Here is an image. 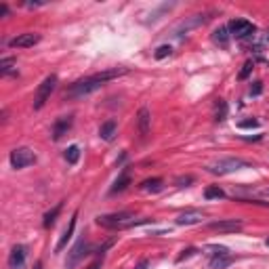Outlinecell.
<instances>
[{
    "instance_id": "20",
    "label": "cell",
    "mask_w": 269,
    "mask_h": 269,
    "mask_svg": "<svg viewBox=\"0 0 269 269\" xmlns=\"http://www.w3.org/2000/svg\"><path fill=\"white\" fill-rule=\"evenodd\" d=\"M61 206H63V204L59 202V204H57V206H55L53 210L46 212V215H44V221H42V225H44V227H51V225L55 223V221H57V215L61 212Z\"/></svg>"
},
{
    "instance_id": "29",
    "label": "cell",
    "mask_w": 269,
    "mask_h": 269,
    "mask_svg": "<svg viewBox=\"0 0 269 269\" xmlns=\"http://www.w3.org/2000/svg\"><path fill=\"white\" fill-rule=\"evenodd\" d=\"M238 126L240 129H255V126H259V120L257 118H248V120H242Z\"/></svg>"
},
{
    "instance_id": "25",
    "label": "cell",
    "mask_w": 269,
    "mask_h": 269,
    "mask_svg": "<svg viewBox=\"0 0 269 269\" xmlns=\"http://www.w3.org/2000/svg\"><path fill=\"white\" fill-rule=\"evenodd\" d=\"M225 194H223V189H221L219 185H210V187H206V192H204V198H206V200H219V198H223Z\"/></svg>"
},
{
    "instance_id": "10",
    "label": "cell",
    "mask_w": 269,
    "mask_h": 269,
    "mask_svg": "<svg viewBox=\"0 0 269 269\" xmlns=\"http://www.w3.org/2000/svg\"><path fill=\"white\" fill-rule=\"evenodd\" d=\"M86 250H89V244H86L84 240H78V242H76V246H74L72 250H69V257H67L66 267H67V269H74L78 261H80V259L86 255Z\"/></svg>"
},
{
    "instance_id": "30",
    "label": "cell",
    "mask_w": 269,
    "mask_h": 269,
    "mask_svg": "<svg viewBox=\"0 0 269 269\" xmlns=\"http://www.w3.org/2000/svg\"><path fill=\"white\" fill-rule=\"evenodd\" d=\"M194 252H196V248H187V250H183V255H179V257H177V261H179V263H181V261H183V259H187V257H192V255H194Z\"/></svg>"
},
{
    "instance_id": "11",
    "label": "cell",
    "mask_w": 269,
    "mask_h": 269,
    "mask_svg": "<svg viewBox=\"0 0 269 269\" xmlns=\"http://www.w3.org/2000/svg\"><path fill=\"white\" fill-rule=\"evenodd\" d=\"M204 221V212L200 210H185L177 217V225H196Z\"/></svg>"
},
{
    "instance_id": "18",
    "label": "cell",
    "mask_w": 269,
    "mask_h": 269,
    "mask_svg": "<svg viewBox=\"0 0 269 269\" xmlns=\"http://www.w3.org/2000/svg\"><path fill=\"white\" fill-rule=\"evenodd\" d=\"M0 74L2 76H15L17 74V61L11 59V57H6L0 61Z\"/></svg>"
},
{
    "instance_id": "2",
    "label": "cell",
    "mask_w": 269,
    "mask_h": 269,
    "mask_svg": "<svg viewBox=\"0 0 269 269\" xmlns=\"http://www.w3.org/2000/svg\"><path fill=\"white\" fill-rule=\"evenodd\" d=\"M97 223L107 229H126L141 223H149V219H134L133 212H114V215H101L97 217Z\"/></svg>"
},
{
    "instance_id": "7",
    "label": "cell",
    "mask_w": 269,
    "mask_h": 269,
    "mask_svg": "<svg viewBox=\"0 0 269 269\" xmlns=\"http://www.w3.org/2000/svg\"><path fill=\"white\" fill-rule=\"evenodd\" d=\"M40 42V34H32V32H28V34H19L17 38H13V40L9 42L11 49H30V46H34Z\"/></svg>"
},
{
    "instance_id": "23",
    "label": "cell",
    "mask_w": 269,
    "mask_h": 269,
    "mask_svg": "<svg viewBox=\"0 0 269 269\" xmlns=\"http://www.w3.org/2000/svg\"><path fill=\"white\" fill-rule=\"evenodd\" d=\"M208 250V255L212 259H217V257H229V250L225 246H217V244H210V246H206Z\"/></svg>"
},
{
    "instance_id": "13",
    "label": "cell",
    "mask_w": 269,
    "mask_h": 269,
    "mask_svg": "<svg viewBox=\"0 0 269 269\" xmlns=\"http://www.w3.org/2000/svg\"><path fill=\"white\" fill-rule=\"evenodd\" d=\"M76 217H78V212H74V215H72V219H69V225H67V229H66V232H63L61 240L57 242V246H55V250H57V252L66 248V246H67V242L72 240V234H74V227H76Z\"/></svg>"
},
{
    "instance_id": "16",
    "label": "cell",
    "mask_w": 269,
    "mask_h": 269,
    "mask_svg": "<svg viewBox=\"0 0 269 269\" xmlns=\"http://www.w3.org/2000/svg\"><path fill=\"white\" fill-rule=\"evenodd\" d=\"M131 185V175H129V170H122L120 172V177L116 179V183H114V187H112V194H118V192H124L126 187Z\"/></svg>"
},
{
    "instance_id": "4",
    "label": "cell",
    "mask_w": 269,
    "mask_h": 269,
    "mask_svg": "<svg viewBox=\"0 0 269 269\" xmlns=\"http://www.w3.org/2000/svg\"><path fill=\"white\" fill-rule=\"evenodd\" d=\"M55 86H57V76L51 74V76H46L42 84L38 86V91H36V97H34V109H40L46 101H49L51 97V93L55 91Z\"/></svg>"
},
{
    "instance_id": "21",
    "label": "cell",
    "mask_w": 269,
    "mask_h": 269,
    "mask_svg": "<svg viewBox=\"0 0 269 269\" xmlns=\"http://www.w3.org/2000/svg\"><path fill=\"white\" fill-rule=\"evenodd\" d=\"M78 158H80V147H78V145H69V147L66 149V160H67V164H76Z\"/></svg>"
},
{
    "instance_id": "1",
    "label": "cell",
    "mask_w": 269,
    "mask_h": 269,
    "mask_svg": "<svg viewBox=\"0 0 269 269\" xmlns=\"http://www.w3.org/2000/svg\"><path fill=\"white\" fill-rule=\"evenodd\" d=\"M122 74H126V69L124 67H116V69H107V72L95 74L91 78H84V80H78L66 91V99H78V97H84V95H91L93 91L101 89V84H103V82L114 80V78L122 76Z\"/></svg>"
},
{
    "instance_id": "22",
    "label": "cell",
    "mask_w": 269,
    "mask_h": 269,
    "mask_svg": "<svg viewBox=\"0 0 269 269\" xmlns=\"http://www.w3.org/2000/svg\"><path fill=\"white\" fill-rule=\"evenodd\" d=\"M225 116H227V103L223 99H219L215 105V120L221 122V120H225Z\"/></svg>"
},
{
    "instance_id": "37",
    "label": "cell",
    "mask_w": 269,
    "mask_h": 269,
    "mask_svg": "<svg viewBox=\"0 0 269 269\" xmlns=\"http://www.w3.org/2000/svg\"><path fill=\"white\" fill-rule=\"evenodd\" d=\"M265 244H267V246H269V238H267V240H265Z\"/></svg>"
},
{
    "instance_id": "15",
    "label": "cell",
    "mask_w": 269,
    "mask_h": 269,
    "mask_svg": "<svg viewBox=\"0 0 269 269\" xmlns=\"http://www.w3.org/2000/svg\"><path fill=\"white\" fill-rule=\"evenodd\" d=\"M229 28H217L215 32H212V42L219 44L221 49H227L229 46Z\"/></svg>"
},
{
    "instance_id": "3",
    "label": "cell",
    "mask_w": 269,
    "mask_h": 269,
    "mask_svg": "<svg viewBox=\"0 0 269 269\" xmlns=\"http://www.w3.org/2000/svg\"><path fill=\"white\" fill-rule=\"evenodd\" d=\"M244 166H248V162L240 160V158H225V160H219L215 164H210L208 170L212 172V175H229V172L240 170V168H244Z\"/></svg>"
},
{
    "instance_id": "12",
    "label": "cell",
    "mask_w": 269,
    "mask_h": 269,
    "mask_svg": "<svg viewBox=\"0 0 269 269\" xmlns=\"http://www.w3.org/2000/svg\"><path fill=\"white\" fill-rule=\"evenodd\" d=\"M149 124H152V114H149L147 107H141L139 114H137V126H139V134L145 137L149 133Z\"/></svg>"
},
{
    "instance_id": "8",
    "label": "cell",
    "mask_w": 269,
    "mask_h": 269,
    "mask_svg": "<svg viewBox=\"0 0 269 269\" xmlns=\"http://www.w3.org/2000/svg\"><path fill=\"white\" fill-rule=\"evenodd\" d=\"M212 232H219V234H234V232H240L242 229V221H235V219H225V221H215V223L208 225Z\"/></svg>"
},
{
    "instance_id": "19",
    "label": "cell",
    "mask_w": 269,
    "mask_h": 269,
    "mask_svg": "<svg viewBox=\"0 0 269 269\" xmlns=\"http://www.w3.org/2000/svg\"><path fill=\"white\" fill-rule=\"evenodd\" d=\"M162 185H164V181L160 177H156V179H145L143 183H141V189H143V192H160Z\"/></svg>"
},
{
    "instance_id": "38",
    "label": "cell",
    "mask_w": 269,
    "mask_h": 269,
    "mask_svg": "<svg viewBox=\"0 0 269 269\" xmlns=\"http://www.w3.org/2000/svg\"><path fill=\"white\" fill-rule=\"evenodd\" d=\"M267 38H269V32H267Z\"/></svg>"
},
{
    "instance_id": "36",
    "label": "cell",
    "mask_w": 269,
    "mask_h": 269,
    "mask_svg": "<svg viewBox=\"0 0 269 269\" xmlns=\"http://www.w3.org/2000/svg\"><path fill=\"white\" fill-rule=\"evenodd\" d=\"M34 269H42V263H40V261H38V263L34 265Z\"/></svg>"
},
{
    "instance_id": "35",
    "label": "cell",
    "mask_w": 269,
    "mask_h": 269,
    "mask_svg": "<svg viewBox=\"0 0 269 269\" xmlns=\"http://www.w3.org/2000/svg\"><path fill=\"white\" fill-rule=\"evenodd\" d=\"M261 196H265V198H269V187H265V189H261Z\"/></svg>"
},
{
    "instance_id": "33",
    "label": "cell",
    "mask_w": 269,
    "mask_h": 269,
    "mask_svg": "<svg viewBox=\"0 0 269 269\" xmlns=\"http://www.w3.org/2000/svg\"><path fill=\"white\" fill-rule=\"evenodd\" d=\"M149 267V261L147 259H143V261H141V263L137 265V267H134V269H147Z\"/></svg>"
},
{
    "instance_id": "6",
    "label": "cell",
    "mask_w": 269,
    "mask_h": 269,
    "mask_svg": "<svg viewBox=\"0 0 269 269\" xmlns=\"http://www.w3.org/2000/svg\"><path fill=\"white\" fill-rule=\"evenodd\" d=\"M229 32H232L234 38H240L242 40V38H248L255 34V26L246 19H234V21H229Z\"/></svg>"
},
{
    "instance_id": "24",
    "label": "cell",
    "mask_w": 269,
    "mask_h": 269,
    "mask_svg": "<svg viewBox=\"0 0 269 269\" xmlns=\"http://www.w3.org/2000/svg\"><path fill=\"white\" fill-rule=\"evenodd\" d=\"M232 257H217V259H210V269H225L227 265H232Z\"/></svg>"
},
{
    "instance_id": "17",
    "label": "cell",
    "mask_w": 269,
    "mask_h": 269,
    "mask_svg": "<svg viewBox=\"0 0 269 269\" xmlns=\"http://www.w3.org/2000/svg\"><path fill=\"white\" fill-rule=\"evenodd\" d=\"M114 134H116V122L114 120H107V122L101 124V129H99V137L101 139H103V141H112Z\"/></svg>"
},
{
    "instance_id": "34",
    "label": "cell",
    "mask_w": 269,
    "mask_h": 269,
    "mask_svg": "<svg viewBox=\"0 0 269 269\" xmlns=\"http://www.w3.org/2000/svg\"><path fill=\"white\" fill-rule=\"evenodd\" d=\"M0 15H2V17H6V15H9V9H6V4H0Z\"/></svg>"
},
{
    "instance_id": "31",
    "label": "cell",
    "mask_w": 269,
    "mask_h": 269,
    "mask_svg": "<svg viewBox=\"0 0 269 269\" xmlns=\"http://www.w3.org/2000/svg\"><path fill=\"white\" fill-rule=\"evenodd\" d=\"M101 263H103V257H99V259H95L93 263L89 265V269H99L101 267Z\"/></svg>"
},
{
    "instance_id": "9",
    "label": "cell",
    "mask_w": 269,
    "mask_h": 269,
    "mask_svg": "<svg viewBox=\"0 0 269 269\" xmlns=\"http://www.w3.org/2000/svg\"><path fill=\"white\" fill-rule=\"evenodd\" d=\"M72 122H74V118L72 116H61L57 118V122L53 124V141H59L63 134H67V131L72 129Z\"/></svg>"
},
{
    "instance_id": "14",
    "label": "cell",
    "mask_w": 269,
    "mask_h": 269,
    "mask_svg": "<svg viewBox=\"0 0 269 269\" xmlns=\"http://www.w3.org/2000/svg\"><path fill=\"white\" fill-rule=\"evenodd\" d=\"M23 261H26V248H23V246H15L11 250V257H9V267L11 269H19L23 265Z\"/></svg>"
},
{
    "instance_id": "28",
    "label": "cell",
    "mask_w": 269,
    "mask_h": 269,
    "mask_svg": "<svg viewBox=\"0 0 269 269\" xmlns=\"http://www.w3.org/2000/svg\"><path fill=\"white\" fill-rule=\"evenodd\" d=\"M252 67H255V63H252V61H246V63H244V67H242V72H240V80H246L248 74L252 72Z\"/></svg>"
},
{
    "instance_id": "26",
    "label": "cell",
    "mask_w": 269,
    "mask_h": 269,
    "mask_svg": "<svg viewBox=\"0 0 269 269\" xmlns=\"http://www.w3.org/2000/svg\"><path fill=\"white\" fill-rule=\"evenodd\" d=\"M170 53H172L170 46H168V44H162V46H158L154 55H156V59H164V57H168Z\"/></svg>"
},
{
    "instance_id": "32",
    "label": "cell",
    "mask_w": 269,
    "mask_h": 269,
    "mask_svg": "<svg viewBox=\"0 0 269 269\" xmlns=\"http://www.w3.org/2000/svg\"><path fill=\"white\" fill-rule=\"evenodd\" d=\"M261 89H263V86H261V82H255V86H250V95H259Z\"/></svg>"
},
{
    "instance_id": "5",
    "label": "cell",
    "mask_w": 269,
    "mask_h": 269,
    "mask_svg": "<svg viewBox=\"0 0 269 269\" xmlns=\"http://www.w3.org/2000/svg\"><path fill=\"white\" fill-rule=\"evenodd\" d=\"M36 162V154L30 147H17L11 152V166L13 168H26V166Z\"/></svg>"
},
{
    "instance_id": "27",
    "label": "cell",
    "mask_w": 269,
    "mask_h": 269,
    "mask_svg": "<svg viewBox=\"0 0 269 269\" xmlns=\"http://www.w3.org/2000/svg\"><path fill=\"white\" fill-rule=\"evenodd\" d=\"M189 183H194V177H192V175H181V177L175 179V185H177V187H185V185H189Z\"/></svg>"
}]
</instances>
